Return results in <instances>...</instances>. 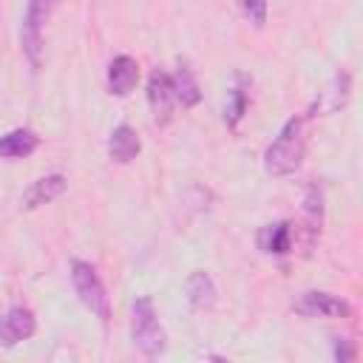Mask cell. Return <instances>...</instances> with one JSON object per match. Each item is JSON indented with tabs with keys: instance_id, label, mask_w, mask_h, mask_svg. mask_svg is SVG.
Wrapping results in <instances>:
<instances>
[{
	"instance_id": "obj_1",
	"label": "cell",
	"mask_w": 363,
	"mask_h": 363,
	"mask_svg": "<svg viewBox=\"0 0 363 363\" xmlns=\"http://www.w3.org/2000/svg\"><path fill=\"white\" fill-rule=\"evenodd\" d=\"M306 153V136H303V119L292 116L284 122V128L278 130V136L272 139V145L264 153V167L269 176H289L301 167Z\"/></svg>"
},
{
	"instance_id": "obj_2",
	"label": "cell",
	"mask_w": 363,
	"mask_h": 363,
	"mask_svg": "<svg viewBox=\"0 0 363 363\" xmlns=\"http://www.w3.org/2000/svg\"><path fill=\"white\" fill-rule=\"evenodd\" d=\"M130 340L147 357L162 354L164 346H167V335H164V329H162V323L156 318L150 295H139L133 301V306H130Z\"/></svg>"
},
{
	"instance_id": "obj_3",
	"label": "cell",
	"mask_w": 363,
	"mask_h": 363,
	"mask_svg": "<svg viewBox=\"0 0 363 363\" xmlns=\"http://www.w3.org/2000/svg\"><path fill=\"white\" fill-rule=\"evenodd\" d=\"M71 284H74V292L79 295L82 306L91 309V315H96L102 323L111 320V301H108V292H105V284L99 278V272L88 264V261H71Z\"/></svg>"
},
{
	"instance_id": "obj_4",
	"label": "cell",
	"mask_w": 363,
	"mask_h": 363,
	"mask_svg": "<svg viewBox=\"0 0 363 363\" xmlns=\"http://www.w3.org/2000/svg\"><path fill=\"white\" fill-rule=\"evenodd\" d=\"M51 3L54 0H28L26 3V11H23V23H20V48L28 60L31 68L40 65V57H43V28H45V20L51 14Z\"/></svg>"
},
{
	"instance_id": "obj_5",
	"label": "cell",
	"mask_w": 363,
	"mask_h": 363,
	"mask_svg": "<svg viewBox=\"0 0 363 363\" xmlns=\"http://www.w3.org/2000/svg\"><path fill=\"white\" fill-rule=\"evenodd\" d=\"M37 332V318L28 306H11L0 315V346L11 349L23 340H28Z\"/></svg>"
},
{
	"instance_id": "obj_6",
	"label": "cell",
	"mask_w": 363,
	"mask_h": 363,
	"mask_svg": "<svg viewBox=\"0 0 363 363\" xmlns=\"http://www.w3.org/2000/svg\"><path fill=\"white\" fill-rule=\"evenodd\" d=\"M295 312L306 318H346L349 303L332 292H303L295 303Z\"/></svg>"
},
{
	"instance_id": "obj_7",
	"label": "cell",
	"mask_w": 363,
	"mask_h": 363,
	"mask_svg": "<svg viewBox=\"0 0 363 363\" xmlns=\"http://www.w3.org/2000/svg\"><path fill=\"white\" fill-rule=\"evenodd\" d=\"M65 187H68V182H65L62 173H48V176H43V179H37V182L28 184V190H26L23 199H20V207H23V210L43 207V204L60 199V196L65 193Z\"/></svg>"
},
{
	"instance_id": "obj_8",
	"label": "cell",
	"mask_w": 363,
	"mask_h": 363,
	"mask_svg": "<svg viewBox=\"0 0 363 363\" xmlns=\"http://www.w3.org/2000/svg\"><path fill=\"white\" fill-rule=\"evenodd\" d=\"M139 82V62L128 54H119L108 65V91L113 96H128Z\"/></svg>"
},
{
	"instance_id": "obj_9",
	"label": "cell",
	"mask_w": 363,
	"mask_h": 363,
	"mask_svg": "<svg viewBox=\"0 0 363 363\" xmlns=\"http://www.w3.org/2000/svg\"><path fill=\"white\" fill-rule=\"evenodd\" d=\"M147 102H150V111H153V119L159 125H164L170 119V111H173V88H170V77L164 71H153L150 79H147Z\"/></svg>"
},
{
	"instance_id": "obj_10",
	"label": "cell",
	"mask_w": 363,
	"mask_h": 363,
	"mask_svg": "<svg viewBox=\"0 0 363 363\" xmlns=\"http://www.w3.org/2000/svg\"><path fill=\"white\" fill-rule=\"evenodd\" d=\"M139 150H142V139H139V133L130 125H116L111 130V136H108V156L113 162L128 164V162H133L139 156Z\"/></svg>"
},
{
	"instance_id": "obj_11",
	"label": "cell",
	"mask_w": 363,
	"mask_h": 363,
	"mask_svg": "<svg viewBox=\"0 0 363 363\" xmlns=\"http://www.w3.org/2000/svg\"><path fill=\"white\" fill-rule=\"evenodd\" d=\"M40 147V136L28 128H17L0 136V159H26Z\"/></svg>"
},
{
	"instance_id": "obj_12",
	"label": "cell",
	"mask_w": 363,
	"mask_h": 363,
	"mask_svg": "<svg viewBox=\"0 0 363 363\" xmlns=\"http://www.w3.org/2000/svg\"><path fill=\"white\" fill-rule=\"evenodd\" d=\"M247 105H250V82L244 74H235V82L227 94V105H224V122L230 128H238L241 116L247 113Z\"/></svg>"
},
{
	"instance_id": "obj_13",
	"label": "cell",
	"mask_w": 363,
	"mask_h": 363,
	"mask_svg": "<svg viewBox=\"0 0 363 363\" xmlns=\"http://www.w3.org/2000/svg\"><path fill=\"white\" fill-rule=\"evenodd\" d=\"M170 88H173V99L182 102V108H193L201 99L199 82H196V77H193V71L187 65H179L176 68V74L170 77Z\"/></svg>"
},
{
	"instance_id": "obj_14",
	"label": "cell",
	"mask_w": 363,
	"mask_h": 363,
	"mask_svg": "<svg viewBox=\"0 0 363 363\" xmlns=\"http://www.w3.org/2000/svg\"><path fill=\"white\" fill-rule=\"evenodd\" d=\"M258 244L264 252H272V255H286L289 247H292V227L289 221H278V224H267L261 233H258Z\"/></svg>"
},
{
	"instance_id": "obj_15",
	"label": "cell",
	"mask_w": 363,
	"mask_h": 363,
	"mask_svg": "<svg viewBox=\"0 0 363 363\" xmlns=\"http://www.w3.org/2000/svg\"><path fill=\"white\" fill-rule=\"evenodd\" d=\"M187 298H190V303L193 306H199V309H207V306H213L216 303V284H213V278L207 275V272H193L190 278H187Z\"/></svg>"
},
{
	"instance_id": "obj_16",
	"label": "cell",
	"mask_w": 363,
	"mask_h": 363,
	"mask_svg": "<svg viewBox=\"0 0 363 363\" xmlns=\"http://www.w3.org/2000/svg\"><path fill=\"white\" fill-rule=\"evenodd\" d=\"M238 3H241L244 17H247L255 28H261V26L267 23V0H238Z\"/></svg>"
},
{
	"instance_id": "obj_17",
	"label": "cell",
	"mask_w": 363,
	"mask_h": 363,
	"mask_svg": "<svg viewBox=\"0 0 363 363\" xmlns=\"http://www.w3.org/2000/svg\"><path fill=\"white\" fill-rule=\"evenodd\" d=\"M335 357H337V360H352V357H354V352L346 346V340H340V337H337V340H335Z\"/></svg>"
}]
</instances>
